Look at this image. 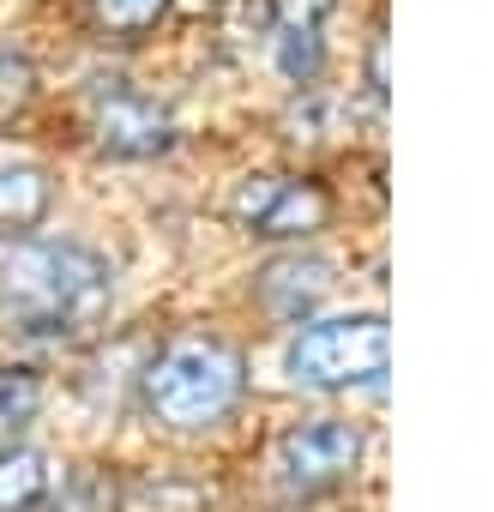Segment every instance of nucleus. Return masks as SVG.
I'll use <instances>...</instances> for the list:
<instances>
[{"label":"nucleus","instance_id":"obj_5","mask_svg":"<svg viewBox=\"0 0 494 512\" xmlns=\"http://www.w3.org/2000/svg\"><path fill=\"white\" fill-rule=\"evenodd\" d=\"M229 211L254 229V235H314L332 217L326 187L314 181H290V175H247L229 199Z\"/></svg>","mask_w":494,"mask_h":512},{"label":"nucleus","instance_id":"obj_9","mask_svg":"<svg viewBox=\"0 0 494 512\" xmlns=\"http://www.w3.org/2000/svg\"><path fill=\"white\" fill-rule=\"evenodd\" d=\"M43 494H49V470L31 446L0 452V512H31Z\"/></svg>","mask_w":494,"mask_h":512},{"label":"nucleus","instance_id":"obj_13","mask_svg":"<svg viewBox=\"0 0 494 512\" xmlns=\"http://www.w3.org/2000/svg\"><path fill=\"white\" fill-rule=\"evenodd\" d=\"M320 61H326V49H320V31H296V25H278V67H284V79L308 85V79L320 73Z\"/></svg>","mask_w":494,"mask_h":512},{"label":"nucleus","instance_id":"obj_12","mask_svg":"<svg viewBox=\"0 0 494 512\" xmlns=\"http://www.w3.org/2000/svg\"><path fill=\"white\" fill-rule=\"evenodd\" d=\"M31 97H37V73H31V61H25L19 49H0V133H7V127L31 109Z\"/></svg>","mask_w":494,"mask_h":512},{"label":"nucleus","instance_id":"obj_1","mask_svg":"<svg viewBox=\"0 0 494 512\" xmlns=\"http://www.w3.org/2000/svg\"><path fill=\"white\" fill-rule=\"evenodd\" d=\"M109 302V266L79 241H25L0 266V326L25 338H73Z\"/></svg>","mask_w":494,"mask_h":512},{"label":"nucleus","instance_id":"obj_7","mask_svg":"<svg viewBox=\"0 0 494 512\" xmlns=\"http://www.w3.org/2000/svg\"><path fill=\"white\" fill-rule=\"evenodd\" d=\"M332 290V266L320 260V253H284V260H272L260 278H254V296L272 320H302L320 308V296Z\"/></svg>","mask_w":494,"mask_h":512},{"label":"nucleus","instance_id":"obj_3","mask_svg":"<svg viewBox=\"0 0 494 512\" xmlns=\"http://www.w3.org/2000/svg\"><path fill=\"white\" fill-rule=\"evenodd\" d=\"M392 338L380 314H344V320H314L290 344V380L296 386H374L386 374Z\"/></svg>","mask_w":494,"mask_h":512},{"label":"nucleus","instance_id":"obj_6","mask_svg":"<svg viewBox=\"0 0 494 512\" xmlns=\"http://www.w3.org/2000/svg\"><path fill=\"white\" fill-rule=\"evenodd\" d=\"M362 458V428L356 422H308L296 434H284L278 446V464H284V482L302 488V494H320L332 482H344Z\"/></svg>","mask_w":494,"mask_h":512},{"label":"nucleus","instance_id":"obj_11","mask_svg":"<svg viewBox=\"0 0 494 512\" xmlns=\"http://www.w3.org/2000/svg\"><path fill=\"white\" fill-rule=\"evenodd\" d=\"M43 410V380L31 368H0V434L25 428Z\"/></svg>","mask_w":494,"mask_h":512},{"label":"nucleus","instance_id":"obj_14","mask_svg":"<svg viewBox=\"0 0 494 512\" xmlns=\"http://www.w3.org/2000/svg\"><path fill=\"white\" fill-rule=\"evenodd\" d=\"M332 7H338V0H272L278 25H296V31H320Z\"/></svg>","mask_w":494,"mask_h":512},{"label":"nucleus","instance_id":"obj_2","mask_svg":"<svg viewBox=\"0 0 494 512\" xmlns=\"http://www.w3.org/2000/svg\"><path fill=\"white\" fill-rule=\"evenodd\" d=\"M235 398H241V356L223 338H175L145 374V404L169 428L223 422Z\"/></svg>","mask_w":494,"mask_h":512},{"label":"nucleus","instance_id":"obj_4","mask_svg":"<svg viewBox=\"0 0 494 512\" xmlns=\"http://www.w3.org/2000/svg\"><path fill=\"white\" fill-rule=\"evenodd\" d=\"M91 121V139L103 157H121V163H145V157H163L175 145V121L163 103L127 91V85H103L85 109Z\"/></svg>","mask_w":494,"mask_h":512},{"label":"nucleus","instance_id":"obj_10","mask_svg":"<svg viewBox=\"0 0 494 512\" xmlns=\"http://www.w3.org/2000/svg\"><path fill=\"white\" fill-rule=\"evenodd\" d=\"M169 13V0H91V19H97V31L103 37H115V43H133V37H145L157 19Z\"/></svg>","mask_w":494,"mask_h":512},{"label":"nucleus","instance_id":"obj_8","mask_svg":"<svg viewBox=\"0 0 494 512\" xmlns=\"http://www.w3.org/2000/svg\"><path fill=\"white\" fill-rule=\"evenodd\" d=\"M49 211V175L19 163V169H0V235H25L37 229Z\"/></svg>","mask_w":494,"mask_h":512}]
</instances>
